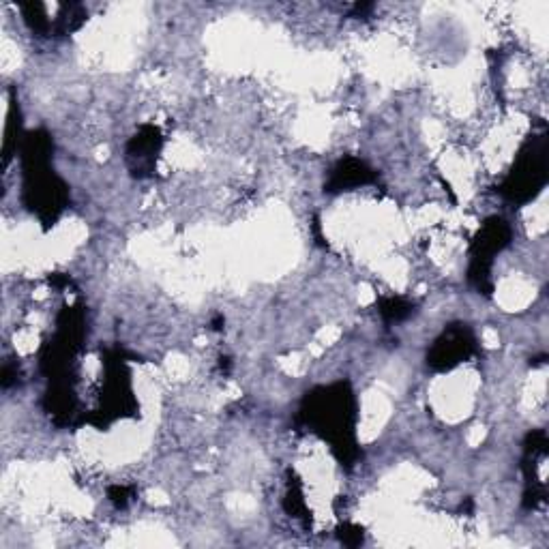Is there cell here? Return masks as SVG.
<instances>
[{
    "instance_id": "obj_9",
    "label": "cell",
    "mask_w": 549,
    "mask_h": 549,
    "mask_svg": "<svg viewBox=\"0 0 549 549\" xmlns=\"http://www.w3.org/2000/svg\"><path fill=\"white\" fill-rule=\"evenodd\" d=\"M110 502L114 504L116 509H125L127 504H129V487H121V485H116V487H110Z\"/></svg>"
},
{
    "instance_id": "obj_7",
    "label": "cell",
    "mask_w": 549,
    "mask_h": 549,
    "mask_svg": "<svg viewBox=\"0 0 549 549\" xmlns=\"http://www.w3.org/2000/svg\"><path fill=\"white\" fill-rule=\"evenodd\" d=\"M380 314L387 322H402L414 314V305L402 296H387L380 301Z\"/></svg>"
},
{
    "instance_id": "obj_3",
    "label": "cell",
    "mask_w": 549,
    "mask_h": 549,
    "mask_svg": "<svg viewBox=\"0 0 549 549\" xmlns=\"http://www.w3.org/2000/svg\"><path fill=\"white\" fill-rule=\"evenodd\" d=\"M474 341L472 331L466 324H453L451 329L444 331L436 341L432 350L427 352V365L438 369V372H449V369L457 367L462 361L474 352Z\"/></svg>"
},
{
    "instance_id": "obj_5",
    "label": "cell",
    "mask_w": 549,
    "mask_h": 549,
    "mask_svg": "<svg viewBox=\"0 0 549 549\" xmlns=\"http://www.w3.org/2000/svg\"><path fill=\"white\" fill-rule=\"evenodd\" d=\"M161 144V133L155 127H142V131L127 146V159L133 174L148 176L153 172Z\"/></svg>"
},
{
    "instance_id": "obj_8",
    "label": "cell",
    "mask_w": 549,
    "mask_h": 549,
    "mask_svg": "<svg viewBox=\"0 0 549 549\" xmlns=\"http://www.w3.org/2000/svg\"><path fill=\"white\" fill-rule=\"evenodd\" d=\"M339 539L344 545L348 547H356L363 543V530L359 526H352V524H346L344 528H339Z\"/></svg>"
},
{
    "instance_id": "obj_2",
    "label": "cell",
    "mask_w": 549,
    "mask_h": 549,
    "mask_svg": "<svg viewBox=\"0 0 549 549\" xmlns=\"http://www.w3.org/2000/svg\"><path fill=\"white\" fill-rule=\"evenodd\" d=\"M545 185V133L524 144L522 155L517 159L515 170L504 183V196L513 202H526L534 198Z\"/></svg>"
},
{
    "instance_id": "obj_4",
    "label": "cell",
    "mask_w": 549,
    "mask_h": 549,
    "mask_svg": "<svg viewBox=\"0 0 549 549\" xmlns=\"http://www.w3.org/2000/svg\"><path fill=\"white\" fill-rule=\"evenodd\" d=\"M511 239V230L504 224L502 219L494 217L485 221L483 230L479 232L477 239H474L472 245V266H470V279H474V284L483 288L485 277L489 271V264H492V258L509 245Z\"/></svg>"
},
{
    "instance_id": "obj_1",
    "label": "cell",
    "mask_w": 549,
    "mask_h": 549,
    "mask_svg": "<svg viewBox=\"0 0 549 549\" xmlns=\"http://www.w3.org/2000/svg\"><path fill=\"white\" fill-rule=\"evenodd\" d=\"M335 404V387L329 389H318L316 393H311L305 402L303 408V419L307 425L311 423L316 429L314 432H320L326 440L333 444V449H339L348 457L354 449L352 436H354V399L350 397L348 402L339 408V412H333Z\"/></svg>"
},
{
    "instance_id": "obj_6",
    "label": "cell",
    "mask_w": 549,
    "mask_h": 549,
    "mask_svg": "<svg viewBox=\"0 0 549 549\" xmlns=\"http://www.w3.org/2000/svg\"><path fill=\"white\" fill-rule=\"evenodd\" d=\"M369 181H372V170H369L363 161L346 159L337 163V168L331 174V181L326 185V191H329V194H337V191H346L354 185H365Z\"/></svg>"
}]
</instances>
